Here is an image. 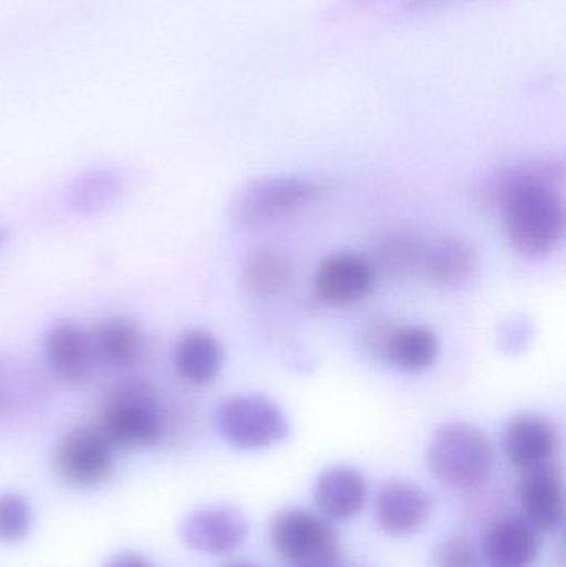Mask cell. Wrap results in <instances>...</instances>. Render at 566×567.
<instances>
[{
	"instance_id": "obj_1",
	"label": "cell",
	"mask_w": 566,
	"mask_h": 567,
	"mask_svg": "<svg viewBox=\"0 0 566 567\" xmlns=\"http://www.w3.org/2000/svg\"><path fill=\"white\" fill-rule=\"evenodd\" d=\"M562 176L560 165L531 162L482 186V203L502 209L508 243L525 258H544L564 239L565 208L557 192Z\"/></svg>"
},
{
	"instance_id": "obj_2",
	"label": "cell",
	"mask_w": 566,
	"mask_h": 567,
	"mask_svg": "<svg viewBox=\"0 0 566 567\" xmlns=\"http://www.w3.org/2000/svg\"><path fill=\"white\" fill-rule=\"evenodd\" d=\"M428 465L432 476L449 488H477L491 476L494 450L478 426L454 420L435 430Z\"/></svg>"
},
{
	"instance_id": "obj_3",
	"label": "cell",
	"mask_w": 566,
	"mask_h": 567,
	"mask_svg": "<svg viewBox=\"0 0 566 567\" xmlns=\"http://www.w3.org/2000/svg\"><path fill=\"white\" fill-rule=\"evenodd\" d=\"M96 425L115 450L158 445L163 416L155 389L145 380H123L110 392Z\"/></svg>"
},
{
	"instance_id": "obj_4",
	"label": "cell",
	"mask_w": 566,
	"mask_h": 567,
	"mask_svg": "<svg viewBox=\"0 0 566 567\" xmlns=\"http://www.w3.org/2000/svg\"><path fill=\"white\" fill-rule=\"evenodd\" d=\"M325 186L305 176H261L249 179L229 203V221L239 229L271 225L318 202Z\"/></svg>"
},
{
	"instance_id": "obj_5",
	"label": "cell",
	"mask_w": 566,
	"mask_h": 567,
	"mask_svg": "<svg viewBox=\"0 0 566 567\" xmlns=\"http://www.w3.org/2000/svg\"><path fill=\"white\" fill-rule=\"evenodd\" d=\"M272 548L298 567H338L341 543L328 522L306 509H285L269 528Z\"/></svg>"
},
{
	"instance_id": "obj_6",
	"label": "cell",
	"mask_w": 566,
	"mask_h": 567,
	"mask_svg": "<svg viewBox=\"0 0 566 567\" xmlns=\"http://www.w3.org/2000/svg\"><path fill=\"white\" fill-rule=\"evenodd\" d=\"M216 426L229 445L261 450L289 435V422L275 400L259 393H241L222 402L216 410Z\"/></svg>"
},
{
	"instance_id": "obj_7",
	"label": "cell",
	"mask_w": 566,
	"mask_h": 567,
	"mask_svg": "<svg viewBox=\"0 0 566 567\" xmlns=\"http://www.w3.org/2000/svg\"><path fill=\"white\" fill-rule=\"evenodd\" d=\"M113 449L99 425L70 430L53 453V472L72 488H95L113 472Z\"/></svg>"
},
{
	"instance_id": "obj_8",
	"label": "cell",
	"mask_w": 566,
	"mask_h": 567,
	"mask_svg": "<svg viewBox=\"0 0 566 567\" xmlns=\"http://www.w3.org/2000/svg\"><path fill=\"white\" fill-rule=\"evenodd\" d=\"M375 282L374 265L361 252L339 251L319 262L312 279L316 297L329 307L361 302Z\"/></svg>"
},
{
	"instance_id": "obj_9",
	"label": "cell",
	"mask_w": 566,
	"mask_h": 567,
	"mask_svg": "<svg viewBox=\"0 0 566 567\" xmlns=\"http://www.w3.org/2000/svg\"><path fill=\"white\" fill-rule=\"evenodd\" d=\"M249 535V523L233 506H209L185 519L182 536L189 548L206 555H228L236 551Z\"/></svg>"
},
{
	"instance_id": "obj_10",
	"label": "cell",
	"mask_w": 566,
	"mask_h": 567,
	"mask_svg": "<svg viewBox=\"0 0 566 567\" xmlns=\"http://www.w3.org/2000/svg\"><path fill=\"white\" fill-rule=\"evenodd\" d=\"M522 473L518 496L525 522L538 533L557 532L565 516L564 482L557 463H545Z\"/></svg>"
},
{
	"instance_id": "obj_11",
	"label": "cell",
	"mask_w": 566,
	"mask_h": 567,
	"mask_svg": "<svg viewBox=\"0 0 566 567\" xmlns=\"http://www.w3.org/2000/svg\"><path fill=\"white\" fill-rule=\"evenodd\" d=\"M558 445L560 436L557 429L541 413H515L505 425V455L521 472L554 462Z\"/></svg>"
},
{
	"instance_id": "obj_12",
	"label": "cell",
	"mask_w": 566,
	"mask_h": 567,
	"mask_svg": "<svg viewBox=\"0 0 566 567\" xmlns=\"http://www.w3.org/2000/svg\"><path fill=\"white\" fill-rule=\"evenodd\" d=\"M43 359L52 375L72 385L85 382L95 369L89 330L76 323L56 322L43 336Z\"/></svg>"
},
{
	"instance_id": "obj_13",
	"label": "cell",
	"mask_w": 566,
	"mask_h": 567,
	"mask_svg": "<svg viewBox=\"0 0 566 567\" xmlns=\"http://www.w3.org/2000/svg\"><path fill=\"white\" fill-rule=\"evenodd\" d=\"M432 499L429 493L414 483H389L375 502L379 528L388 535L402 538L419 532L431 515Z\"/></svg>"
},
{
	"instance_id": "obj_14",
	"label": "cell",
	"mask_w": 566,
	"mask_h": 567,
	"mask_svg": "<svg viewBox=\"0 0 566 567\" xmlns=\"http://www.w3.org/2000/svg\"><path fill=\"white\" fill-rule=\"evenodd\" d=\"M315 502L329 522H349L368 503L364 475L351 466L339 465L325 470L315 486Z\"/></svg>"
},
{
	"instance_id": "obj_15",
	"label": "cell",
	"mask_w": 566,
	"mask_h": 567,
	"mask_svg": "<svg viewBox=\"0 0 566 567\" xmlns=\"http://www.w3.org/2000/svg\"><path fill=\"white\" fill-rule=\"evenodd\" d=\"M89 333L95 362L109 369L132 367L145 352V333L130 317H106Z\"/></svg>"
},
{
	"instance_id": "obj_16",
	"label": "cell",
	"mask_w": 566,
	"mask_h": 567,
	"mask_svg": "<svg viewBox=\"0 0 566 567\" xmlns=\"http://www.w3.org/2000/svg\"><path fill=\"white\" fill-rule=\"evenodd\" d=\"M477 271V255L464 239L442 238L428 246L422 275L438 289H462L474 281Z\"/></svg>"
},
{
	"instance_id": "obj_17",
	"label": "cell",
	"mask_w": 566,
	"mask_h": 567,
	"mask_svg": "<svg viewBox=\"0 0 566 567\" xmlns=\"http://www.w3.org/2000/svg\"><path fill=\"white\" fill-rule=\"evenodd\" d=\"M541 549L538 532L521 518L495 523L484 539V556L492 567H527Z\"/></svg>"
},
{
	"instance_id": "obj_18",
	"label": "cell",
	"mask_w": 566,
	"mask_h": 567,
	"mask_svg": "<svg viewBox=\"0 0 566 567\" xmlns=\"http://www.w3.org/2000/svg\"><path fill=\"white\" fill-rule=\"evenodd\" d=\"M225 350L215 333L203 329L186 330L173 350V363L183 380L206 385L222 372Z\"/></svg>"
},
{
	"instance_id": "obj_19",
	"label": "cell",
	"mask_w": 566,
	"mask_h": 567,
	"mask_svg": "<svg viewBox=\"0 0 566 567\" xmlns=\"http://www.w3.org/2000/svg\"><path fill=\"white\" fill-rule=\"evenodd\" d=\"M125 183L110 168H90L70 182L65 193L66 206L80 218H93L112 209L122 199Z\"/></svg>"
},
{
	"instance_id": "obj_20",
	"label": "cell",
	"mask_w": 566,
	"mask_h": 567,
	"mask_svg": "<svg viewBox=\"0 0 566 567\" xmlns=\"http://www.w3.org/2000/svg\"><path fill=\"white\" fill-rule=\"evenodd\" d=\"M441 343L434 330L424 326L394 329L385 349V359L402 372L419 373L438 362Z\"/></svg>"
},
{
	"instance_id": "obj_21",
	"label": "cell",
	"mask_w": 566,
	"mask_h": 567,
	"mask_svg": "<svg viewBox=\"0 0 566 567\" xmlns=\"http://www.w3.org/2000/svg\"><path fill=\"white\" fill-rule=\"evenodd\" d=\"M425 251L428 246L421 236L408 229H391L375 245V265L391 278H411L422 272Z\"/></svg>"
},
{
	"instance_id": "obj_22",
	"label": "cell",
	"mask_w": 566,
	"mask_h": 567,
	"mask_svg": "<svg viewBox=\"0 0 566 567\" xmlns=\"http://www.w3.org/2000/svg\"><path fill=\"white\" fill-rule=\"evenodd\" d=\"M292 278L291 261L276 249H259L243 262V289L255 297L279 296L289 289Z\"/></svg>"
},
{
	"instance_id": "obj_23",
	"label": "cell",
	"mask_w": 566,
	"mask_h": 567,
	"mask_svg": "<svg viewBox=\"0 0 566 567\" xmlns=\"http://www.w3.org/2000/svg\"><path fill=\"white\" fill-rule=\"evenodd\" d=\"M30 526L32 509L29 503L16 493L0 495V542H22L29 535Z\"/></svg>"
},
{
	"instance_id": "obj_24",
	"label": "cell",
	"mask_w": 566,
	"mask_h": 567,
	"mask_svg": "<svg viewBox=\"0 0 566 567\" xmlns=\"http://www.w3.org/2000/svg\"><path fill=\"white\" fill-rule=\"evenodd\" d=\"M434 567H478L475 546L464 536H452L435 548Z\"/></svg>"
},
{
	"instance_id": "obj_25",
	"label": "cell",
	"mask_w": 566,
	"mask_h": 567,
	"mask_svg": "<svg viewBox=\"0 0 566 567\" xmlns=\"http://www.w3.org/2000/svg\"><path fill=\"white\" fill-rule=\"evenodd\" d=\"M392 332H394V329H391L382 320L372 322V326H369V329L366 330L364 339H362L364 340V349L372 353V355L384 357Z\"/></svg>"
},
{
	"instance_id": "obj_26",
	"label": "cell",
	"mask_w": 566,
	"mask_h": 567,
	"mask_svg": "<svg viewBox=\"0 0 566 567\" xmlns=\"http://www.w3.org/2000/svg\"><path fill=\"white\" fill-rule=\"evenodd\" d=\"M105 567H153L148 559L136 553H123L110 559Z\"/></svg>"
},
{
	"instance_id": "obj_27",
	"label": "cell",
	"mask_w": 566,
	"mask_h": 567,
	"mask_svg": "<svg viewBox=\"0 0 566 567\" xmlns=\"http://www.w3.org/2000/svg\"><path fill=\"white\" fill-rule=\"evenodd\" d=\"M442 2V0H405V10H422L428 7L434 6V3Z\"/></svg>"
},
{
	"instance_id": "obj_28",
	"label": "cell",
	"mask_w": 566,
	"mask_h": 567,
	"mask_svg": "<svg viewBox=\"0 0 566 567\" xmlns=\"http://www.w3.org/2000/svg\"><path fill=\"white\" fill-rule=\"evenodd\" d=\"M10 239V228H7V226L0 225V251H2L3 248H6L7 243H9Z\"/></svg>"
},
{
	"instance_id": "obj_29",
	"label": "cell",
	"mask_w": 566,
	"mask_h": 567,
	"mask_svg": "<svg viewBox=\"0 0 566 567\" xmlns=\"http://www.w3.org/2000/svg\"><path fill=\"white\" fill-rule=\"evenodd\" d=\"M7 390L3 386L2 379H0V409H2L3 403H6Z\"/></svg>"
},
{
	"instance_id": "obj_30",
	"label": "cell",
	"mask_w": 566,
	"mask_h": 567,
	"mask_svg": "<svg viewBox=\"0 0 566 567\" xmlns=\"http://www.w3.org/2000/svg\"><path fill=\"white\" fill-rule=\"evenodd\" d=\"M228 567H259V566L253 565V563L239 561V563H235V565H229Z\"/></svg>"
}]
</instances>
